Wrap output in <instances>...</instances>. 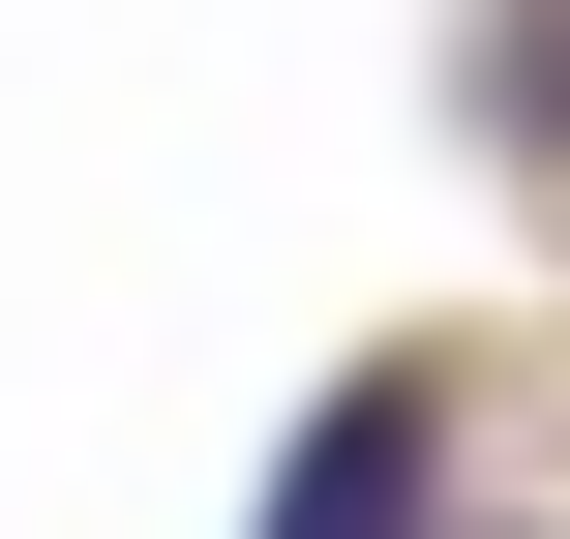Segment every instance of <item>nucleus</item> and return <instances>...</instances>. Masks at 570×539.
<instances>
[{
    "label": "nucleus",
    "mask_w": 570,
    "mask_h": 539,
    "mask_svg": "<svg viewBox=\"0 0 570 539\" xmlns=\"http://www.w3.org/2000/svg\"><path fill=\"white\" fill-rule=\"evenodd\" d=\"M421 480H451V420H421V360H361V390L271 450V539H421Z\"/></svg>",
    "instance_id": "obj_1"
}]
</instances>
